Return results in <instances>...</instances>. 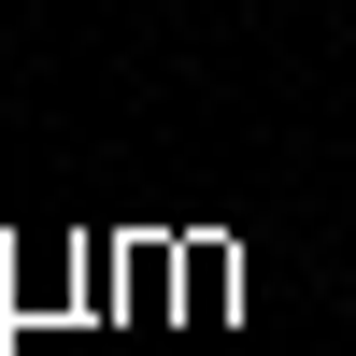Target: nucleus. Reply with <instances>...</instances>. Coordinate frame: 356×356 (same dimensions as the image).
Masks as SVG:
<instances>
[]
</instances>
